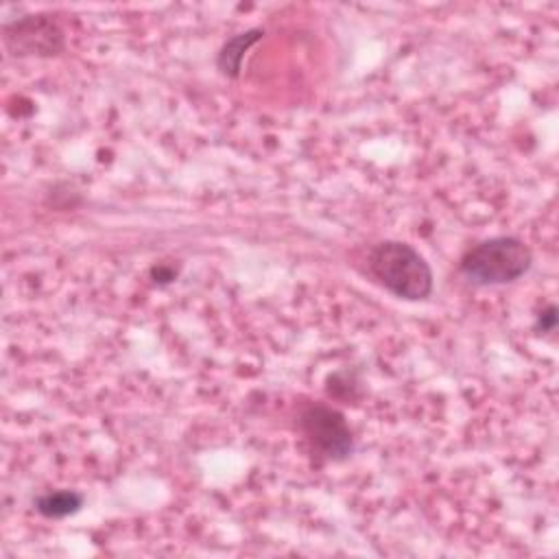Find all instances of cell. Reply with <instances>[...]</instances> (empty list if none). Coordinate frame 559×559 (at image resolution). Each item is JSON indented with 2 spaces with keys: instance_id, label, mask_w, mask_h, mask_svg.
I'll return each mask as SVG.
<instances>
[{
  "instance_id": "1",
  "label": "cell",
  "mask_w": 559,
  "mask_h": 559,
  "mask_svg": "<svg viewBox=\"0 0 559 559\" xmlns=\"http://www.w3.org/2000/svg\"><path fill=\"white\" fill-rule=\"evenodd\" d=\"M373 277L395 297L417 301L432 290V271L424 255L406 242H380L369 260Z\"/></svg>"
},
{
  "instance_id": "2",
  "label": "cell",
  "mask_w": 559,
  "mask_h": 559,
  "mask_svg": "<svg viewBox=\"0 0 559 559\" xmlns=\"http://www.w3.org/2000/svg\"><path fill=\"white\" fill-rule=\"evenodd\" d=\"M531 262V249L522 240L498 236L472 247L461 260V271L476 284H507L524 275Z\"/></svg>"
},
{
  "instance_id": "3",
  "label": "cell",
  "mask_w": 559,
  "mask_h": 559,
  "mask_svg": "<svg viewBox=\"0 0 559 559\" xmlns=\"http://www.w3.org/2000/svg\"><path fill=\"white\" fill-rule=\"evenodd\" d=\"M301 426L306 437L325 456H345L352 450V435L345 419L328 406H310L301 415Z\"/></svg>"
},
{
  "instance_id": "4",
  "label": "cell",
  "mask_w": 559,
  "mask_h": 559,
  "mask_svg": "<svg viewBox=\"0 0 559 559\" xmlns=\"http://www.w3.org/2000/svg\"><path fill=\"white\" fill-rule=\"evenodd\" d=\"M81 507V496L68 489L50 491L37 500V511L46 518H63Z\"/></svg>"
},
{
  "instance_id": "5",
  "label": "cell",
  "mask_w": 559,
  "mask_h": 559,
  "mask_svg": "<svg viewBox=\"0 0 559 559\" xmlns=\"http://www.w3.org/2000/svg\"><path fill=\"white\" fill-rule=\"evenodd\" d=\"M262 31H247V33H240L238 37H234L231 41L225 44L221 57H218V68L225 72V74H236L238 68H240V59H242V52L255 41L260 39Z\"/></svg>"
}]
</instances>
